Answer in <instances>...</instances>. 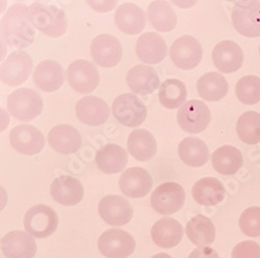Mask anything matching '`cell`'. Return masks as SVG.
<instances>
[{
	"mask_svg": "<svg viewBox=\"0 0 260 258\" xmlns=\"http://www.w3.org/2000/svg\"><path fill=\"white\" fill-rule=\"evenodd\" d=\"M36 31L23 4L13 5L2 19V39L15 48L28 47L35 41Z\"/></svg>",
	"mask_w": 260,
	"mask_h": 258,
	"instance_id": "1",
	"label": "cell"
},
{
	"mask_svg": "<svg viewBox=\"0 0 260 258\" xmlns=\"http://www.w3.org/2000/svg\"><path fill=\"white\" fill-rule=\"evenodd\" d=\"M28 16L34 26L48 37L58 38L67 30L66 15L54 5L32 4L28 7Z\"/></svg>",
	"mask_w": 260,
	"mask_h": 258,
	"instance_id": "2",
	"label": "cell"
},
{
	"mask_svg": "<svg viewBox=\"0 0 260 258\" xmlns=\"http://www.w3.org/2000/svg\"><path fill=\"white\" fill-rule=\"evenodd\" d=\"M8 110L13 117L20 121L28 122L41 115L44 103L38 92L21 88L14 91L7 100Z\"/></svg>",
	"mask_w": 260,
	"mask_h": 258,
	"instance_id": "3",
	"label": "cell"
},
{
	"mask_svg": "<svg viewBox=\"0 0 260 258\" xmlns=\"http://www.w3.org/2000/svg\"><path fill=\"white\" fill-rule=\"evenodd\" d=\"M26 232L36 239H45L52 235L58 227L57 213L49 206L39 204L29 208L24 217Z\"/></svg>",
	"mask_w": 260,
	"mask_h": 258,
	"instance_id": "4",
	"label": "cell"
},
{
	"mask_svg": "<svg viewBox=\"0 0 260 258\" xmlns=\"http://www.w3.org/2000/svg\"><path fill=\"white\" fill-rule=\"evenodd\" d=\"M211 114L208 106L197 99L186 101L177 113V122L185 133L197 135L208 127Z\"/></svg>",
	"mask_w": 260,
	"mask_h": 258,
	"instance_id": "5",
	"label": "cell"
},
{
	"mask_svg": "<svg viewBox=\"0 0 260 258\" xmlns=\"http://www.w3.org/2000/svg\"><path fill=\"white\" fill-rule=\"evenodd\" d=\"M136 247L133 236L117 228L104 231L98 239V249L107 258H126L136 251Z\"/></svg>",
	"mask_w": 260,
	"mask_h": 258,
	"instance_id": "6",
	"label": "cell"
},
{
	"mask_svg": "<svg viewBox=\"0 0 260 258\" xmlns=\"http://www.w3.org/2000/svg\"><path fill=\"white\" fill-rule=\"evenodd\" d=\"M151 206L164 216L176 213L185 202V191L176 182H165L157 186L151 195Z\"/></svg>",
	"mask_w": 260,
	"mask_h": 258,
	"instance_id": "7",
	"label": "cell"
},
{
	"mask_svg": "<svg viewBox=\"0 0 260 258\" xmlns=\"http://www.w3.org/2000/svg\"><path fill=\"white\" fill-rule=\"evenodd\" d=\"M234 28L247 38L260 37V2H237L232 10Z\"/></svg>",
	"mask_w": 260,
	"mask_h": 258,
	"instance_id": "8",
	"label": "cell"
},
{
	"mask_svg": "<svg viewBox=\"0 0 260 258\" xmlns=\"http://www.w3.org/2000/svg\"><path fill=\"white\" fill-rule=\"evenodd\" d=\"M170 56L177 68L192 70L202 60L203 48L197 39L190 36H182L172 44Z\"/></svg>",
	"mask_w": 260,
	"mask_h": 258,
	"instance_id": "9",
	"label": "cell"
},
{
	"mask_svg": "<svg viewBox=\"0 0 260 258\" xmlns=\"http://www.w3.org/2000/svg\"><path fill=\"white\" fill-rule=\"evenodd\" d=\"M113 114L124 126L137 127L147 118V107L144 102L134 94H122L113 102Z\"/></svg>",
	"mask_w": 260,
	"mask_h": 258,
	"instance_id": "10",
	"label": "cell"
},
{
	"mask_svg": "<svg viewBox=\"0 0 260 258\" xmlns=\"http://www.w3.org/2000/svg\"><path fill=\"white\" fill-rule=\"evenodd\" d=\"M67 77L72 89L80 94L92 93L100 81L97 68L85 59H77L71 62L67 69Z\"/></svg>",
	"mask_w": 260,
	"mask_h": 258,
	"instance_id": "11",
	"label": "cell"
},
{
	"mask_svg": "<svg viewBox=\"0 0 260 258\" xmlns=\"http://www.w3.org/2000/svg\"><path fill=\"white\" fill-rule=\"evenodd\" d=\"M98 211L102 220L111 226H124L134 217L132 204L118 195L103 197L99 202Z\"/></svg>",
	"mask_w": 260,
	"mask_h": 258,
	"instance_id": "12",
	"label": "cell"
},
{
	"mask_svg": "<svg viewBox=\"0 0 260 258\" xmlns=\"http://www.w3.org/2000/svg\"><path fill=\"white\" fill-rule=\"evenodd\" d=\"M31 70V56L24 51H14L2 64L0 74L5 83L11 87H17L28 79Z\"/></svg>",
	"mask_w": 260,
	"mask_h": 258,
	"instance_id": "13",
	"label": "cell"
},
{
	"mask_svg": "<svg viewBox=\"0 0 260 258\" xmlns=\"http://www.w3.org/2000/svg\"><path fill=\"white\" fill-rule=\"evenodd\" d=\"M91 54L99 66L113 68L120 62L123 55V48L120 41L112 35H99L91 44Z\"/></svg>",
	"mask_w": 260,
	"mask_h": 258,
	"instance_id": "14",
	"label": "cell"
},
{
	"mask_svg": "<svg viewBox=\"0 0 260 258\" xmlns=\"http://www.w3.org/2000/svg\"><path fill=\"white\" fill-rule=\"evenodd\" d=\"M10 143L17 152L24 155L40 153L45 146L44 136L34 126L19 125L12 129Z\"/></svg>",
	"mask_w": 260,
	"mask_h": 258,
	"instance_id": "15",
	"label": "cell"
},
{
	"mask_svg": "<svg viewBox=\"0 0 260 258\" xmlns=\"http://www.w3.org/2000/svg\"><path fill=\"white\" fill-rule=\"evenodd\" d=\"M121 191L129 198L146 197L152 189L153 179L149 172L140 167L127 169L119 180Z\"/></svg>",
	"mask_w": 260,
	"mask_h": 258,
	"instance_id": "16",
	"label": "cell"
},
{
	"mask_svg": "<svg viewBox=\"0 0 260 258\" xmlns=\"http://www.w3.org/2000/svg\"><path fill=\"white\" fill-rule=\"evenodd\" d=\"M212 60L216 69L223 73L240 70L244 62V52L235 42L225 40L216 44L212 51Z\"/></svg>",
	"mask_w": 260,
	"mask_h": 258,
	"instance_id": "17",
	"label": "cell"
},
{
	"mask_svg": "<svg viewBox=\"0 0 260 258\" xmlns=\"http://www.w3.org/2000/svg\"><path fill=\"white\" fill-rule=\"evenodd\" d=\"M50 194L55 202L64 206H74L82 200L84 189L78 179L70 175H61L52 181Z\"/></svg>",
	"mask_w": 260,
	"mask_h": 258,
	"instance_id": "18",
	"label": "cell"
},
{
	"mask_svg": "<svg viewBox=\"0 0 260 258\" xmlns=\"http://www.w3.org/2000/svg\"><path fill=\"white\" fill-rule=\"evenodd\" d=\"M37 250L36 241L24 231H11L2 240V251L7 258H34Z\"/></svg>",
	"mask_w": 260,
	"mask_h": 258,
	"instance_id": "19",
	"label": "cell"
},
{
	"mask_svg": "<svg viewBox=\"0 0 260 258\" xmlns=\"http://www.w3.org/2000/svg\"><path fill=\"white\" fill-rule=\"evenodd\" d=\"M64 81V71L60 64L52 59L41 61L34 71V82L37 87L47 93L57 91Z\"/></svg>",
	"mask_w": 260,
	"mask_h": 258,
	"instance_id": "20",
	"label": "cell"
},
{
	"mask_svg": "<svg viewBox=\"0 0 260 258\" xmlns=\"http://www.w3.org/2000/svg\"><path fill=\"white\" fill-rule=\"evenodd\" d=\"M48 142L54 151L67 155L78 151L81 146V136L73 126L59 124L49 132Z\"/></svg>",
	"mask_w": 260,
	"mask_h": 258,
	"instance_id": "21",
	"label": "cell"
},
{
	"mask_svg": "<svg viewBox=\"0 0 260 258\" xmlns=\"http://www.w3.org/2000/svg\"><path fill=\"white\" fill-rule=\"evenodd\" d=\"M77 118L84 124L99 126L110 117V107L100 98L86 96L81 98L75 107Z\"/></svg>",
	"mask_w": 260,
	"mask_h": 258,
	"instance_id": "22",
	"label": "cell"
},
{
	"mask_svg": "<svg viewBox=\"0 0 260 258\" xmlns=\"http://www.w3.org/2000/svg\"><path fill=\"white\" fill-rule=\"evenodd\" d=\"M126 80L130 90L139 95L152 94L160 84L157 72L145 64H137L130 69Z\"/></svg>",
	"mask_w": 260,
	"mask_h": 258,
	"instance_id": "23",
	"label": "cell"
},
{
	"mask_svg": "<svg viewBox=\"0 0 260 258\" xmlns=\"http://www.w3.org/2000/svg\"><path fill=\"white\" fill-rule=\"evenodd\" d=\"M183 232V227L177 220L162 218L152 226L151 238L156 246L164 249H171L181 242Z\"/></svg>",
	"mask_w": 260,
	"mask_h": 258,
	"instance_id": "24",
	"label": "cell"
},
{
	"mask_svg": "<svg viewBox=\"0 0 260 258\" xmlns=\"http://www.w3.org/2000/svg\"><path fill=\"white\" fill-rule=\"evenodd\" d=\"M115 22L127 35H139L146 27L145 12L136 4H123L115 13Z\"/></svg>",
	"mask_w": 260,
	"mask_h": 258,
	"instance_id": "25",
	"label": "cell"
},
{
	"mask_svg": "<svg viewBox=\"0 0 260 258\" xmlns=\"http://www.w3.org/2000/svg\"><path fill=\"white\" fill-rule=\"evenodd\" d=\"M191 196L200 205L214 206L225 199L226 189L218 178L204 177L193 184Z\"/></svg>",
	"mask_w": 260,
	"mask_h": 258,
	"instance_id": "26",
	"label": "cell"
},
{
	"mask_svg": "<svg viewBox=\"0 0 260 258\" xmlns=\"http://www.w3.org/2000/svg\"><path fill=\"white\" fill-rule=\"evenodd\" d=\"M137 54L146 63H159L168 55V47L162 37L156 33H146L137 42Z\"/></svg>",
	"mask_w": 260,
	"mask_h": 258,
	"instance_id": "27",
	"label": "cell"
},
{
	"mask_svg": "<svg viewBox=\"0 0 260 258\" xmlns=\"http://www.w3.org/2000/svg\"><path fill=\"white\" fill-rule=\"evenodd\" d=\"M128 163L127 151L116 144L101 147L96 154V164L105 174H116L124 170Z\"/></svg>",
	"mask_w": 260,
	"mask_h": 258,
	"instance_id": "28",
	"label": "cell"
},
{
	"mask_svg": "<svg viewBox=\"0 0 260 258\" xmlns=\"http://www.w3.org/2000/svg\"><path fill=\"white\" fill-rule=\"evenodd\" d=\"M128 151L139 162H149L157 151V143L154 136L146 129H136L129 135Z\"/></svg>",
	"mask_w": 260,
	"mask_h": 258,
	"instance_id": "29",
	"label": "cell"
},
{
	"mask_svg": "<svg viewBox=\"0 0 260 258\" xmlns=\"http://www.w3.org/2000/svg\"><path fill=\"white\" fill-rule=\"evenodd\" d=\"M214 170L222 175H234L244 165L242 152L237 148L225 145L219 147L211 155Z\"/></svg>",
	"mask_w": 260,
	"mask_h": 258,
	"instance_id": "30",
	"label": "cell"
},
{
	"mask_svg": "<svg viewBox=\"0 0 260 258\" xmlns=\"http://www.w3.org/2000/svg\"><path fill=\"white\" fill-rule=\"evenodd\" d=\"M178 155L182 163L193 168L204 166L210 158L207 145L201 139L193 137L185 138L180 142Z\"/></svg>",
	"mask_w": 260,
	"mask_h": 258,
	"instance_id": "31",
	"label": "cell"
},
{
	"mask_svg": "<svg viewBox=\"0 0 260 258\" xmlns=\"http://www.w3.org/2000/svg\"><path fill=\"white\" fill-rule=\"evenodd\" d=\"M199 96L209 102L222 100L229 91L226 78L216 72H209L202 75L197 82Z\"/></svg>",
	"mask_w": 260,
	"mask_h": 258,
	"instance_id": "32",
	"label": "cell"
},
{
	"mask_svg": "<svg viewBox=\"0 0 260 258\" xmlns=\"http://www.w3.org/2000/svg\"><path fill=\"white\" fill-rule=\"evenodd\" d=\"M185 232L189 241L198 247L211 245L215 239L213 223L202 214H197L188 221Z\"/></svg>",
	"mask_w": 260,
	"mask_h": 258,
	"instance_id": "33",
	"label": "cell"
},
{
	"mask_svg": "<svg viewBox=\"0 0 260 258\" xmlns=\"http://www.w3.org/2000/svg\"><path fill=\"white\" fill-rule=\"evenodd\" d=\"M148 19L158 31L168 33L177 25V16L167 2H153L148 8Z\"/></svg>",
	"mask_w": 260,
	"mask_h": 258,
	"instance_id": "34",
	"label": "cell"
},
{
	"mask_svg": "<svg viewBox=\"0 0 260 258\" xmlns=\"http://www.w3.org/2000/svg\"><path fill=\"white\" fill-rule=\"evenodd\" d=\"M187 91L185 84L179 79H167L160 84L158 99L162 106L169 110H176L185 103Z\"/></svg>",
	"mask_w": 260,
	"mask_h": 258,
	"instance_id": "35",
	"label": "cell"
},
{
	"mask_svg": "<svg viewBox=\"0 0 260 258\" xmlns=\"http://www.w3.org/2000/svg\"><path fill=\"white\" fill-rule=\"evenodd\" d=\"M236 133L247 145L260 143V114L253 111L244 113L237 120Z\"/></svg>",
	"mask_w": 260,
	"mask_h": 258,
	"instance_id": "36",
	"label": "cell"
},
{
	"mask_svg": "<svg viewBox=\"0 0 260 258\" xmlns=\"http://www.w3.org/2000/svg\"><path fill=\"white\" fill-rule=\"evenodd\" d=\"M237 99L247 105H253L260 101V78L255 75H247L237 81L235 87Z\"/></svg>",
	"mask_w": 260,
	"mask_h": 258,
	"instance_id": "37",
	"label": "cell"
},
{
	"mask_svg": "<svg viewBox=\"0 0 260 258\" xmlns=\"http://www.w3.org/2000/svg\"><path fill=\"white\" fill-rule=\"evenodd\" d=\"M240 228L242 232L250 238L260 236V207L252 206L247 208L240 218Z\"/></svg>",
	"mask_w": 260,
	"mask_h": 258,
	"instance_id": "38",
	"label": "cell"
},
{
	"mask_svg": "<svg viewBox=\"0 0 260 258\" xmlns=\"http://www.w3.org/2000/svg\"><path fill=\"white\" fill-rule=\"evenodd\" d=\"M232 258H260V246L253 241L237 244L231 254Z\"/></svg>",
	"mask_w": 260,
	"mask_h": 258,
	"instance_id": "39",
	"label": "cell"
},
{
	"mask_svg": "<svg viewBox=\"0 0 260 258\" xmlns=\"http://www.w3.org/2000/svg\"><path fill=\"white\" fill-rule=\"evenodd\" d=\"M188 258H220L218 252L210 247H198L194 249Z\"/></svg>",
	"mask_w": 260,
	"mask_h": 258,
	"instance_id": "40",
	"label": "cell"
},
{
	"mask_svg": "<svg viewBox=\"0 0 260 258\" xmlns=\"http://www.w3.org/2000/svg\"><path fill=\"white\" fill-rule=\"evenodd\" d=\"M89 5L91 7H93L97 12H110L112 11V9L117 5L116 2H112V3H108V2H105V3H92V2H89Z\"/></svg>",
	"mask_w": 260,
	"mask_h": 258,
	"instance_id": "41",
	"label": "cell"
},
{
	"mask_svg": "<svg viewBox=\"0 0 260 258\" xmlns=\"http://www.w3.org/2000/svg\"><path fill=\"white\" fill-rule=\"evenodd\" d=\"M151 258H172V256H170L167 253H159V254H156V255L152 256Z\"/></svg>",
	"mask_w": 260,
	"mask_h": 258,
	"instance_id": "42",
	"label": "cell"
},
{
	"mask_svg": "<svg viewBox=\"0 0 260 258\" xmlns=\"http://www.w3.org/2000/svg\"><path fill=\"white\" fill-rule=\"evenodd\" d=\"M259 52H260V46H259Z\"/></svg>",
	"mask_w": 260,
	"mask_h": 258,
	"instance_id": "43",
	"label": "cell"
}]
</instances>
